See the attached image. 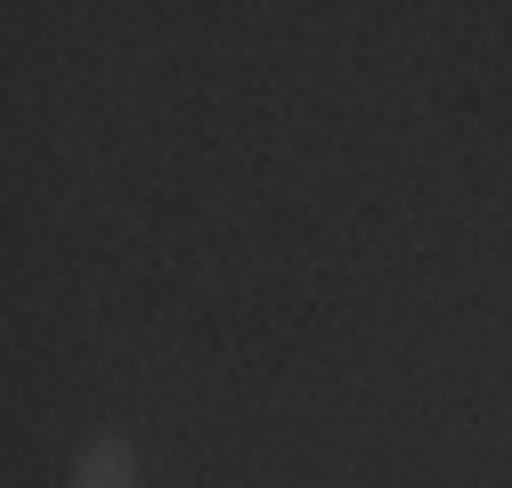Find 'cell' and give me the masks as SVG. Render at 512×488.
I'll return each instance as SVG.
<instances>
[{
    "label": "cell",
    "instance_id": "6da1fadb",
    "mask_svg": "<svg viewBox=\"0 0 512 488\" xmlns=\"http://www.w3.org/2000/svg\"><path fill=\"white\" fill-rule=\"evenodd\" d=\"M74 488H139V456L122 432H98L82 456H74Z\"/></svg>",
    "mask_w": 512,
    "mask_h": 488
}]
</instances>
